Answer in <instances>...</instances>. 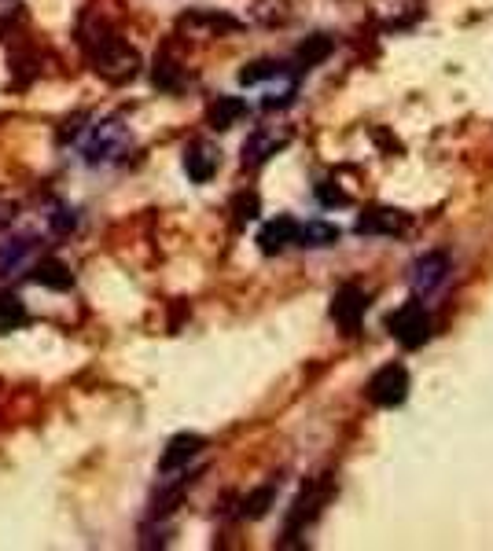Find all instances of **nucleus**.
<instances>
[{"mask_svg":"<svg viewBox=\"0 0 493 551\" xmlns=\"http://www.w3.org/2000/svg\"><path fill=\"white\" fill-rule=\"evenodd\" d=\"M405 397H409V372H405L402 364H387V368H379L372 375V383H368V401L379 408H394L402 405Z\"/></svg>","mask_w":493,"mask_h":551,"instance_id":"39448f33","label":"nucleus"},{"mask_svg":"<svg viewBox=\"0 0 493 551\" xmlns=\"http://www.w3.org/2000/svg\"><path fill=\"white\" fill-rule=\"evenodd\" d=\"M240 118H247V100H240V96H218V100L207 107V122L210 129H218V133L232 129Z\"/></svg>","mask_w":493,"mask_h":551,"instance_id":"ddd939ff","label":"nucleus"},{"mask_svg":"<svg viewBox=\"0 0 493 551\" xmlns=\"http://www.w3.org/2000/svg\"><path fill=\"white\" fill-rule=\"evenodd\" d=\"M291 103H295V81H287L280 92H269V96L262 100V107L265 111H284V107H291Z\"/></svg>","mask_w":493,"mask_h":551,"instance_id":"393cba45","label":"nucleus"},{"mask_svg":"<svg viewBox=\"0 0 493 551\" xmlns=\"http://www.w3.org/2000/svg\"><path fill=\"white\" fill-rule=\"evenodd\" d=\"M276 500V489L273 485H262V489H254L247 500H243V518H262Z\"/></svg>","mask_w":493,"mask_h":551,"instance_id":"aec40b11","label":"nucleus"},{"mask_svg":"<svg viewBox=\"0 0 493 551\" xmlns=\"http://www.w3.org/2000/svg\"><path fill=\"white\" fill-rule=\"evenodd\" d=\"M332 37L328 34H313V37H306L299 45V63H302V70H310V67H317V63H324L328 59V52H332Z\"/></svg>","mask_w":493,"mask_h":551,"instance_id":"6ab92c4d","label":"nucleus"},{"mask_svg":"<svg viewBox=\"0 0 493 551\" xmlns=\"http://www.w3.org/2000/svg\"><path fill=\"white\" fill-rule=\"evenodd\" d=\"M328 496H332V478H328V474L313 478V482L299 493V500L291 504V511H287V526H284L287 537H295V533H302L310 522H317L321 507L328 504Z\"/></svg>","mask_w":493,"mask_h":551,"instance_id":"20e7f679","label":"nucleus"},{"mask_svg":"<svg viewBox=\"0 0 493 551\" xmlns=\"http://www.w3.org/2000/svg\"><path fill=\"white\" fill-rule=\"evenodd\" d=\"M203 449H207V441L199 438V434H177V438H170L166 452H162L159 471H162V474L181 471V467H188V463H192Z\"/></svg>","mask_w":493,"mask_h":551,"instance_id":"9d476101","label":"nucleus"},{"mask_svg":"<svg viewBox=\"0 0 493 551\" xmlns=\"http://www.w3.org/2000/svg\"><path fill=\"white\" fill-rule=\"evenodd\" d=\"M218 166H221L218 147L207 144V140H195V144L184 147V173H188V180H195V184H207V180L218 173Z\"/></svg>","mask_w":493,"mask_h":551,"instance_id":"1a4fd4ad","label":"nucleus"},{"mask_svg":"<svg viewBox=\"0 0 493 551\" xmlns=\"http://www.w3.org/2000/svg\"><path fill=\"white\" fill-rule=\"evenodd\" d=\"M81 48L85 59L92 63V70L111 85H126L140 74V56L137 48L126 45L122 37L100 19H89V30H81Z\"/></svg>","mask_w":493,"mask_h":551,"instance_id":"f257e3e1","label":"nucleus"},{"mask_svg":"<svg viewBox=\"0 0 493 551\" xmlns=\"http://www.w3.org/2000/svg\"><path fill=\"white\" fill-rule=\"evenodd\" d=\"M133 147V133L122 118H104L92 129H85V140H81V158L89 166H104V162H118L126 158V151Z\"/></svg>","mask_w":493,"mask_h":551,"instance_id":"f03ea898","label":"nucleus"},{"mask_svg":"<svg viewBox=\"0 0 493 551\" xmlns=\"http://www.w3.org/2000/svg\"><path fill=\"white\" fill-rule=\"evenodd\" d=\"M23 19V0H0V37Z\"/></svg>","mask_w":493,"mask_h":551,"instance_id":"b1692460","label":"nucleus"},{"mask_svg":"<svg viewBox=\"0 0 493 551\" xmlns=\"http://www.w3.org/2000/svg\"><path fill=\"white\" fill-rule=\"evenodd\" d=\"M48 221H52V236H67L70 228H74V214H70L67 206H56Z\"/></svg>","mask_w":493,"mask_h":551,"instance_id":"bb28decb","label":"nucleus"},{"mask_svg":"<svg viewBox=\"0 0 493 551\" xmlns=\"http://www.w3.org/2000/svg\"><path fill=\"white\" fill-rule=\"evenodd\" d=\"M273 78H287V67L276 63V59H254L240 70V85H258V81H273Z\"/></svg>","mask_w":493,"mask_h":551,"instance_id":"f3484780","label":"nucleus"},{"mask_svg":"<svg viewBox=\"0 0 493 551\" xmlns=\"http://www.w3.org/2000/svg\"><path fill=\"white\" fill-rule=\"evenodd\" d=\"M232 214H236V221H240V225L254 221V217H258V195H254V192L236 195V199H232Z\"/></svg>","mask_w":493,"mask_h":551,"instance_id":"5701e85b","label":"nucleus"},{"mask_svg":"<svg viewBox=\"0 0 493 551\" xmlns=\"http://www.w3.org/2000/svg\"><path fill=\"white\" fill-rule=\"evenodd\" d=\"M387 327L390 335L398 338L405 349H420L431 338V331H435V324H431V313L424 309V302L420 298H413V302H405L398 313L387 316Z\"/></svg>","mask_w":493,"mask_h":551,"instance_id":"7ed1b4c3","label":"nucleus"},{"mask_svg":"<svg viewBox=\"0 0 493 551\" xmlns=\"http://www.w3.org/2000/svg\"><path fill=\"white\" fill-rule=\"evenodd\" d=\"M30 280H34L37 287H48V291H70V287H74V272L67 269V261L45 258L30 269Z\"/></svg>","mask_w":493,"mask_h":551,"instance_id":"f8f14e48","label":"nucleus"},{"mask_svg":"<svg viewBox=\"0 0 493 551\" xmlns=\"http://www.w3.org/2000/svg\"><path fill=\"white\" fill-rule=\"evenodd\" d=\"M295 243L299 247H332V243H339V228L328 225V221H310V225H299Z\"/></svg>","mask_w":493,"mask_h":551,"instance_id":"dca6fc26","label":"nucleus"},{"mask_svg":"<svg viewBox=\"0 0 493 551\" xmlns=\"http://www.w3.org/2000/svg\"><path fill=\"white\" fill-rule=\"evenodd\" d=\"M26 320H30L26 305L19 302L15 294H0V335H8V331H19Z\"/></svg>","mask_w":493,"mask_h":551,"instance_id":"a211bd4d","label":"nucleus"},{"mask_svg":"<svg viewBox=\"0 0 493 551\" xmlns=\"http://www.w3.org/2000/svg\"><path fill=\"white\" fill-rule=\"evenodd\" d=\"M284 147V136H273V133H265V129H258V133L247 136V144H243V166L254 169V166H262L265 158L276 155Z\"/></svg>","mask_w":493,"mask_h":551,"instance_id":"4468645a","label":"nucleus"},{"mask_svg":"<svg viewBox=\"0 0 493 551\" xmlns=\"http://www.w3.org/2000/svg\"><path fill=\"white\" fill-rule=\"evenodd\" d=\"M405 228H409V214L394 210V206H372L357 217L354 232L357 236H398Z\"/></svg>","mask_w":493,"mask_h":551,"instance_id":"0eeeda50","label":"nucleus"},{"mask_svg":"<svg viewBox=\"0 0 493 551\" xmlns=\"http://www.w3.org/2000/svg\"><path fill=\"white\" fill-rule=\"evenodd\" d=\"M287 0H258L254 4V19L265 26H276V23H287Z\"/></svg>","mask_w":493,"mask_h":551,"instance_id":"4be33fe9","label":"nucleus"},{"mask_svg":"<svg viewBox=\"0 0 493 551\" xmlns=\"http://www.w3.org/2000/svg\"><path fill=\"white\" fill-rule=\"evenodd\" d=\"M317 199L324 206H350V195L343 188H332V184H317Z\"/></svg>","mask_w":493,"mask_h":551,"instance_id":"a878e982","label":"nucleus"},{"mask_svg":"<svg viewBox=\"0 0 493 551\" xmlns=\"http://www.w3.org/2000/svg\"><path fill=\"white\" fill-rule=\"evenodd\" d=\"M151 78H155V85H159V89H166V92L181 89V67H177V63H170L166 56L155 59V70H151Z\"/></svg>","mask_w":493,"mask_h":551,"instance_id":"412c9836","label":"nucleus"},{"mask_svg":"<svg viewBox=\"0 0 493 551\" xmlns=\"http://www.w3.org/2000/svg\"><path fill=\"white\" fill-rule=\"evenodd\" d=\"M446 276H449V258L442 254V250H431V254H424V258H416L413 269H409V280H413L416 294L438 291V287L446 283Z\"/></svg>","mask_w":493,"mask_h":551,"instance_id":"6e6552de","label":"nucleus"},{"mask_svg":"<svg viewBox=\"0 0 493 551\" xmlns=\"http://www.w3.org/2000/svg\"><path fill=\"white\" fill-rule=\"evenodd\" d=\"M41 247L34 236H19V239H8L4 247H0V272L4 276H12L15 269H23L26 265V258L34 254V250Z\"/></svg>","mask_w":493,"mask_h":551,"instance_id":"2eb2a0df","label":"nucleus"},{"mask_svg":"<svg viewBox=\"0 0 493 551\" xmlns=\"http://www.w3.org/2000/svg\"><path fill=\"white\" fill-rule=\"evenodd\" d=\"M295 236H299V221L295 217H273L258 232V247H262V254H280L284 247L295 243Z\"/></svg>","mask_w":493,"mask_h":551,"instance_id":"9b49d317","label":"nucleus"},{"mask_svg":"<svg viewBox=\"0 0 493 551\" xmlns=\"http://www.w3.org/2000/svg\"><path fill=\"white\" fill-rule=\"evenodd\" d=\"M365 309H368V298L357 283H346V287H339V291L332 294V320L343 327L346 335H357V331H361Z\"/></svg>","mask_w":493,"mask_h":551,"instance_id":"423d86ee","label":"nucleus"}]
</instances>
